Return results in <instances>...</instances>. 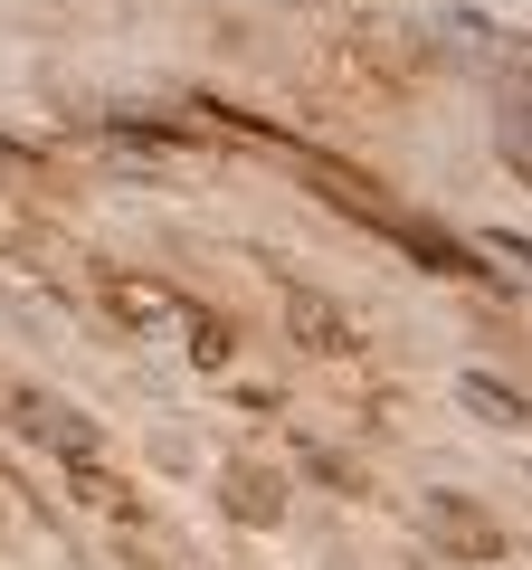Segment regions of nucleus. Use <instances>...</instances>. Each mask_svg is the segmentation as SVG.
I'll return each mask as SVG.
<instances>
[{"label": "nucleus", "instance_id": "obj_1", "mask_svg": "<svg viewBox=\"0 0 532 570\" xmlns=\"http://www.w3.org/2000/svg\"><path fill=\"white\" fill-rule=\"evenodd\" d=\"M418 532H428L437 551H456V561H504V523L475 513L466 494H418Z\"/></svg>", "mask_w": 532, "mask_h": 570}, {"label": "nucleus", "instance_id": "obj_2", "mask_svg": "<svg viewBox=\"0 0 532 570\" xmlns=\"http://www.w3.org/2000/svg\"><path fill=\"white\" fill-rule=\"evenodd\" d=\"M219 504L238 513L247 532H276V523H286V475H266V466H228V475H219Z\"/></svg>", "mask_w": 532, "mask_h": 570}, {"label": "nucleus", "instance_id": "obj_3", "mask_svg": "<svg viewBox=\"0 0 532 570\" xmlns=\"http://www.w3.org/2000/svg\"><path fill=\"white\" fill-rule=\"evenodd\" d=\"M286 324H295V343H305V352H362L352 314L333 305V295H314V285H295V295H286Z\"/></svg>", "mask_w": 532, "mask_h": 570}, {"label": "nucleus", "instance_id": "obj_4", "mask_svg": "<svg viewBox=\"0 0 532 570\" xmlns=\"http://www.w3.org/2000/svg\"><path fill=\"white\" fill-rule=\"evenodd\" d=\"M456 400H466L485 428H532V400H523L513 381H494V371H466V381H456Z\"/></svg>", "mask_w": 532, "mask_h": 570}, {"label": "nucleus", "instance_id": "obj_5", "mask_svg": "<svg viewBox=\"0 0 532 570\" xmlns=\"http://www.w3.org/2000/svg\"><path fill=\"white\" fill-rule=\"evenodd\" d=\"M447 48H456L466 67H513L504 29H494V20H475V10H456V20H447Z\"/></svg>", "mask_w": 532, "mask_h": 570}, {"label": "nucleus", "instance_id": "obj_6", "mask_svg": "<svg viewBox=\"0 0 532 570\" xmlns=\"http://www.w3.org/2000/svg\"><path fill=\"white\" fill-rule=\"evenodd\" d=\"M105 295H115V314H134V324H162V314H181V295H171V285H134V276H115Z\"/></svg>", "mask_w": 532, "mask_h": 570}, {"label": "nucleus", "instance_id": "obj_7", "mask_svg": "<svg viewBox=\"0 0 532 570\" xmlns=\"http://www.w3.org/2000/svg\"><path fill=\"white\" fill-rule=\"evenodd\" d=\"M228 343H238V333H228V324H209V314H190V352H200V362H209V371H219V362H228Z\"/></svg>", "mask_w": 532, "mask_h": 570}, {"label": "nucleus", "instance_id": "obj_8", "mask_svg": "<svg viewBox=\"0 0 532 570\" xmlns=\"http://www.w3.org/2000/svg\"><path fill=\"white\" fill-rule=\"evenodd\" d=\"M504 163H513V171H523V181H532V134H523V124H513V134H504Z\"/></svg>", "mask_w": 532, "mask_h": 570}, {"label": "nucleus", "instance_id": "obj_9", "mask_svg": "<svg viewBox=\"0 0 532 570\" xmlns=\"http://www.w3.org/2000/svg\"><path fill=\"white\" fill-rule=\"evenodd\" d=\"M494 247H504V257H523V266H532V238H494Z\"/></svg>", "mask_w": 532, "mask_h": 570}]
</instances>
